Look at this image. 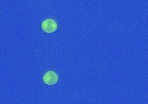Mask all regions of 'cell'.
Segmentation results:
<instances>
[{
    "mask_svg": "<svg viewBox=\"0 0 148 104\" xmlns=\"http://www.w3.org/2000/svg\"><path fill=\"white\" fill-rule=\"evenodd\" d=\"M42 29L47 33H53L57 30V23L53 19H45L42 23Z\"/></svg>",
    "mask_w": 148,
    "mask_h": 104,
    "instance_id": "1",
    "label": "cell"
},
{
    "mask_svg": "<svg viewBox=\"0 0 148 104\" xmlns=\"http://www.w3.org/2000/svg\"><path fill=\"white\" fill-rule=\"evenodd\" d=\"M42 80L47 85H53L58 82V76L54 71H48L42 77Z\"/></svg>",
    "mask_w": 148,
    "mask_h": 104,
    "instance_id": "2",
    "label": "cell"
}]
</instances>
